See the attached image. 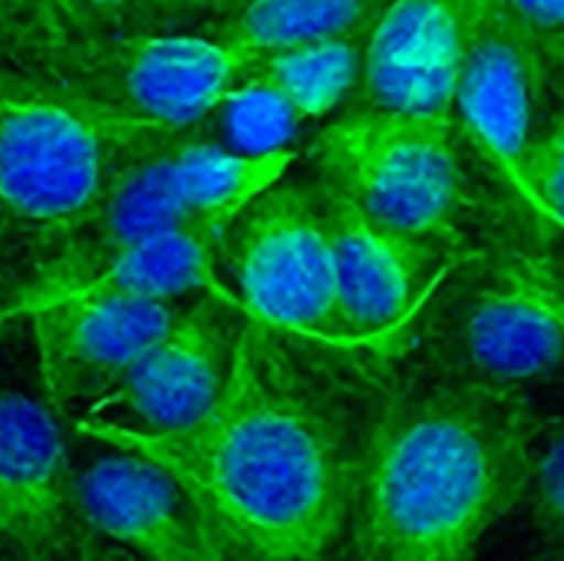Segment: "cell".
Listing matches in <instances>:
<instances>
[{"label":"cell","instance_id":"10","mask_svg":"<svg viewBox=\"0 0 564 561\" xmlns=\"http://www.w3.org/2000/svg\"><path fill=\"white\" fill-rule=\"evenodd\" d=\"M245 321L248 314L235 294H198L129 377L86 417L145 436L195 427L218 403L231 377Z\"/></svg>","mask_w":564,"mask_h":561},{"label":"cell","instance_id":"22","mask_svg":"<svg viewBox=\"0 0 564 561\" xmlns=\"http://www.w3.org/2000/svg\"><path fill=\"white\" fill-rule=\"evenodd\" d=\"M63 33L66 30H59L33 0H0V50L26 56L50 36Z\"/></svg>","mask_w":564,"mask_h":561},{"label":"cell","instance_id":"21","mask_svg":"<svg viewBox=\"0 0 564 561\" xmlns=\"http://www.w3.org/2000/svg\"><path fill=\"white\" fill-rule=\"evenodd\" d=\"M522 198L532 212L564 228V119L545 136H535L525 155Z\"/></svg>","mask_w":564,"mask_h":561},{"label":"cell","instance_id":"27","mask_svg":"<svg viewBox=\"0 0 564 561\" xmlns=\"http://www.w3.org/2000/svg\"><path fill=\"white\" fill-rule=\"evenodd\" d=\"M73 561H149V559L135 555V552H129V549H122V546H112V542H102V539L89 536V539H86V546L73 555Z\"/></svg>","mask_w":564,"mask_h":561},{"label":"cell","instance_id":"6","mask_svg":"<svg viewBox=\"0 0 564 561\" xmlns=\"http://www.w3.org/2000/svg\"><path fill=\"white\" fill-rule=\"evenodd\" d=\"M317 185L350 198L377 225L433 241L463 208L456 119L383 106L354 109L307 149Z\"/></svg>","mask_w":564,"mask_h":561},{"label":"cell","instance_id":"29","mask_svg":"<svg viewBox=\"0 0 564 561\" xmlns=\"http://www.w3.org/2000/svg\"><path fill=\"white\" fill-rule=\"evenodd\" d=\"M539 43H542V56H545V63H552L558 73H564V33H555V36L539 40Z\"/></svg>","mask_w":564,"mask_h":561},{"label":"cell","instance_id":"28","mask_svg":"<svg viewBox=\"0 0 564 561\" xmlns=\"http://www.w3.org/2000/svg\"><path fill=\"white\" fill-rule=\"evenodd\" d=\"M59 30H66V33H73V23H69V13H66V3L63 0H33Z\"/></svg>","mask_w":564,"mask_h":561},{"label":"cell","instance_id":"15","mask_svg":"<svg viewBox=\"0 0 564 561\" xmlns=\"http://www.w3.org/2000/svg\"><path fill=\"white\" fill-rule=\"evenodd\" d=\"M473 0H387L367 33V106L449 116Z\"/></svg>","mask_w":564,"mask_h":561},{"label":"cell","instance_id":"14","mask_svg":"<svg viewBox=\"0 0 564 561\" xmlns=\"http://www.w3.org/2000/svg\"><path fill=\"white\" fill-rule=\"evenodd\" d=\"M317 202L334 251L337 304L347 337L354 347L397 337L426 298L430 241L377 225L330 188L317 185Z\"/></svg>","mask_w":564,"mask_h":561},{"label":"cell","instance_id":"16","mask_svg":"<svg viewBox=\"0 0 564 561\" xmlns=\"http://www.w3.org/2000/svg\"><path fill=\"white\" fill-rule=\"evenodd\" d=\"M221 235L225 231L218 228H178L145 238L93 268L59 298L109 294L142 301H178L185 294H235L218 278Z\"/></svg>","mask_w":564,"mask_h":561},{"label":"cell","instance_id":"2","mask_svg":"<svg viewBox=\"0 0 564 561\" xmlns=\"http://www.w3.org/2000/svg\"><path fill=\"white\" fill-rule=\"evenodd\" d=\"M535 417L522 390L473 380L410 387L373 410L357 513V561H473L525 499Z\"/></svg>","mask_w":564,"mask_h":561},{"label":"cell","instance_id":"3","mask_svg":"<svg viewBox=\"0 0 564 561\" xmlns=\"http://www.w3.org/2000/svg\"><path fill=\"white\" fill-rule=\"evenodd\" d=\"M178 136L112 116L0 50V248L26 245L33 265L132 162Z\"/></svg>","mask_w":564,"mask_h":561},{"label":"cell","instance_id":"11","mask_svg":"<svg viewBox=\"0 0 564 561\" xmlns=\"http://www.w3.org/2000/svg\"><path fill=\"white\" fill-rule=\"evenodd\" d=\"M86 539L63 417L0 377V549L17 561H73Z\"/></svg>","mask_w":564,"mask_h":561},{"label":"cell","instance_id":"13","mask_svg":"<svg viewBox=\"0 0 564 561\" xmlns=\"http://www.w3.org/2000/svg\"><path fill=\"white\" fill-rule=\"evenodd\" d=\"M76 516L89 536L149 561H241L185 483L142 453L109 450L79 470Z\"/></svg>","mask_w":564,"mask_h":561},{"label":"cell","instance_id":"1","mask_svg":"<svg viewBox=\"0 0 564 561\" xmlns=\"http://www.w3.org/2000/svg\"><path fill=\"white\" fill-rule=\"evenodd\" d=\"M245 321L218 403L188 430L145 436L79 417L76 436L169 466L241 561H327L350 536L377 403H364Z\"/></svg>","mask_w":564,"mask_h":561},{"label":"cell","instance_id":"7","mask_svg":"<svg viewBox=\"0 0 564 561\" xmlns=\"http://www.w3.org/2000/svg\"><path fill=\"white\" fill-rule=\"evenodd\" d=\"M221 265L251 321L307 344L354 347L340 321L334 251L314 192L284 179L261 192L225 228Z\"/></svg>","mask_w":564,"mask_h":561},{"label":"cell","instance_id":"12","mask_svg":"<svg viewBox=\"0 0 564 561\" xmlns=\"http://www.w3.org/2000/svg\"><path fill=\"white\" fill-rule=\"evenodd\" d=\"M542 63L539 36L506 0H473L453 119L519 195L535 142Z\"/></svg>","mask_w":564,"mask_h":561},{"label":"cell","instance_id":"5","mask_svg":"<svg viewBox=\"0 0 564 561\" xmlns=\"http://www.w3.org/2000/svg\"><path fill=\"white\" fill-rule=\"evenodd\" d=\"M23 60L66 93L165 132L202 129L251 66L218 40L149 30L63 33Z\"/></svg>","mask_w":564,"mask_h":561},{"label":"cell","instance_id":"24","mask_svg":"<svg viewBox=\"0 0 564 561\" xmlns=\"http://www.w3.org/2000/svg\"><path fill=\"white\" fill-rule=\"evenodd\" d=\"M63 3H66L73 33H79V30H106L102 23H116L135 7V0H63Z\"/></svg>","mask_w":564,"mask_h":561},{"label":"cell","instance_id":"17","mask_svg":"<svg viewBox=\"0 0 564 561\" xmlns=\"http://www.w3.org/2000/svg\"><path fill=\"white\" fill-rule=\"evenodd\" d=\"M383 7L387 0H254L221 23L218 43L254 63L307 43L367 36Z\"/></svg>","mask_w":564,"mask_h":561},{"label":"cell","instance_id":"4","mask_svg":"<svg viewBox=\"0 0 564 561\" xmlns=\"http://www.w3.org/2000/svg\"><path fill=\"white\" fill-rule=\"evenodd\" d=\"M297 152L238 155L202 129L185 132L132 162L96 208L53 241L23 274L13 321L66 294L112 255L178 228L225 231L245 205L278 185Z\"/></svg>","mask_w":564,"mask_h":561},{"label":"cell","instance_id":"23","mask_svg":"<svg viewBox=\"0 0 564 561\" xmlns=\"http://www.w3.org/2000/svg\"><path fill=\"white\" fill-rule=\"evenodd\" d=\"M155 20H228L254 0H135Z\"/></svg>","mask_w":564,"mask_h":561},{"label":"cell","instance_id":"9","mask_svg":"<svg viewBox=\"0 0 564 561\" xmlns=\"http://www.w3.org/2000/svg\"><path fill=\"white\" fill-rule=\"evenodd\" d=\"M449 374L499 390L564 384V284L535 261L499 265L446 334Z\"/></svg>","mask_w":564,"mask_h":561},{"label":"cell","instance_id":"8","mask_svg":"<svg viewBox=\"0 0 564 561\" xmlns=\"http://www.w3.org/2000/svg\"><path fill=\"white\" fill-rule=\"evenodd\" d=\"M178 311L175 301L109 294H69L33 308L23 321L50 407L63 420L86 417L165 337Z\"/></svg>","mask_w":564,"mask_h":561},{"label":"cell","instance_id":"25","mask_svg":"<svg viewBox=\"0 0 564 561\" xmlns=\"http://www.w3.org/2000/svg\"><path fill=\"white\" fill-rule=\"evenodd\" d=\"M506 3L539 40L564 33V0H506Z\"/></svg>","mask_w":564,"mask_h":561},{"label":"cell","instance_id":"26","mask_svg":"<svg viewBox=\"0 0 564 561\" xmlns=\"http://www.w3.org/2000/svg\"><path fill=\"white\" fill-rule=\"evenodd\" d=\"M17 294H20V274L7 265V251L0 248V327L13 321Z\"/></svg>","mask_w":564,"mask_h":561},{"label":"cell","instance_id":"18","mask_svg":"<svg viewBox=\"0 0 564 561\" xmlns=\"http://www.w3.org/2000/svg\"><path fill=\"white\" fill-rule=\"evenodd\" d=\"M367 36H344L294 46L251 63V73L268 79L307 119H324L364 86Z\"/></svg>","mask_w":564,"mask_h":561},{"label":"cell","instance_id":"19","mask_svg":"<svg viewBox=\"0 0 564 561\" xmlns=\"http://www.w3.org/2000/svg\"><path fill=\"white\" fill-rule=\"evenodd\" d=\"M212 122L218 129V136H212L218 145L238 155H271L288 152L291 139L304 126V116L281 89L254 76L248 66V76L218 103Z\"/></svg>","mask_w":564,"mask_h":561},{"label":"cell","instance_id":"20","mask_svg":"<svg viewBox=\"0 0 564 561\" xmlns=\"http://www.w3.org/2000/svg\"><path fill=\"white\" fill-rule=\"evenodd\" d=\"M525 503L549 555L564 561V430L542 446V453L532 456Z\"/></svg>","mask_w":564,"mask_h":561}]
</instances>
